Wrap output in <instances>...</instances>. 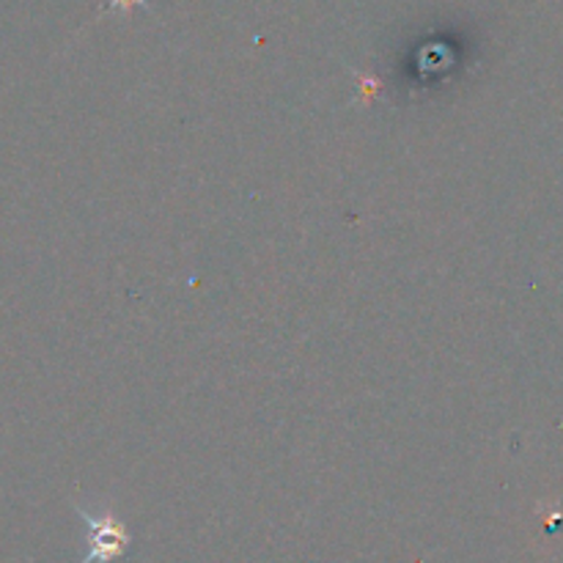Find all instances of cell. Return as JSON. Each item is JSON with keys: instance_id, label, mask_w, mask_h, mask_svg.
I'll use <instances>...</instances> for the list:
<instances>
[{"instance_id": "6da1fadb", "label": "cell", "mask_w": 563, "mask_h": 563, "mask_svg": "<svg viewBox=\"0 0 563 563\" xmlns=\"http://www.w3.org/2000/svg\"><path fill=\"white\" fill-rule=\"evenodd\" d=\"M80 517L88 526V555L82 563H108L124 555L130 548V533L115 517H93L88 511H80Z\"/></svg>"}, {"instance_id": "7a4b0ae2", "label": "cell", "mask_w": 563, "mask_h": 563, "mask_svg": "<svg viewBox=\"0 0 563 563\" xmlns=\"http://www.w3.org/2000/svg\"><path fill=\"white\" fill-rule=\"evenodd\" d=\"M141 3V0H110V9H119V11H130L132 5Z\"/></svg>"}]
</instances>
